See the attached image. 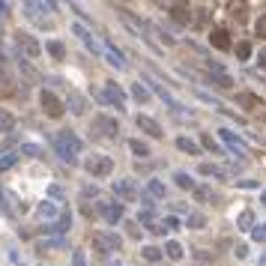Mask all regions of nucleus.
I'll use <instances>...</instances> for the list:
<instances>
[{"label": "nucleus", "mask_w": 266, "mask_h": 266, "mask_svg": "<svg viewBox=\"0 0 266 266\" xmlns=\"http://www.w3.org/2000/svg\"><path fill=\"white\" fill-rule=\"evenodd\" d=\"M81 138L75 135V132H69V129H63V132H57L54 135V150H57V156L63 161H75V156L81 153Z\"/></svg>", "instance_id": "nucleus-1"}, {"label": "nucleus", "mask_w": 266, "mask_h": 266, "mask_svg": "<svg viewBox=\"0 0 266 266\" xmlns=\"http://www.w3.org/2000/svg\"><path fill=\"white\" fill-rule=\"evenodd\" d=\"M84 171L96 179H105V177L114 174V159H111V156H102V153H93L90 159H84Z\"/></svg>", "instance_id": "nucleus-2"}, {"label": "nucleus", "mask_w": 266, "mask_h": 266, "mask_svg": "<svg viewBox=\"0 0 266 266\" xmlns=\"http://www.w3.org/2000/svg\"><path fill=\"white\" fill-rule=\"evenodd\" d=\"M90 242H93V249L102 251V254H111V251L123 249V239H120L117 233H105V231H96L93 236H90Z\"/></svg>", "instance_id": "nucleus-3"}, {"label": "nucleus", "mask_w": 266, "mask_h": 266, "mask_svg": "<svg viewBox=\"0 0 266 266\" xmlns=\"http://www.w3.org/2000/svg\"><path fill=\"white\" fill-rule=\"evenodd\" d=\"M39 105H42V111H45L51 120H60V117H63V111H66V105L54 96L51 90H42V93H39Z\"/></svg>", "instance_id": "nucleus-4"}, {"label": "nucleus", "mask_w": 266, "mask_h": 266, "mask_svg": "<svg viewBox=\"0 0 266 266\" xmlns=\"http://www.w3.org/2000/svg\"><path fill=\"white\" fill-rule=\"evenodd\" d=\"M15 48H21L27 57H39V54H42V42H39L36 36L18 30V33H15Z\"/></svg>", "instance_id": "nucleus-5"}, {"label": "nucleus", "mask_w": 266, "mask_h": 266, "mask_svg": "<svg viewBox=\"0 0 266 266\" xmlns=\"http://www.w3.org/2000/svg\"><path fill=\"white\" fill-rule=\"evenodd\" d=\"M93 129H96L99 135H105V138H117V135H120V123H117L114 117H108V114H96V117H93Z\"/></svg>", "instance_id": "nucleus-6"}, {"label": "nucleus", "mask_w": 266, "mask_h": 266, "mask_svg": "<svg viewBox=\"0 0 266 266\" xmlns=\"http://www.w3.org/2000/svg\"><path fill=\"white\" fill-rule=\"evenodd\" d=\"M99 215L105 218L108 224H117V221H123V203H117V200H105V203H99Z\"/></svg>", "instance_id": "nucleus-7"}, {"label": "nucleus", "mask_w": 266, "mask_h": 266, "mask_svg": "<svg viewBox=\"0 0 266 266\" xmlns=\"http://www.w3.org/2000/svg\"><path fill=\"white\" fill-rule=\"evenodd\" d=\"M147 84L153 87V93H156L159 99H165V102H168V108H174V111H179V108H182V105L177 102V99H174V96H171V93L165 90V84H161V81L156 78V75H153V72H147Z\"/></svg>", "instance_id": "nucleus-8"}, {"label": "nucleus", "mask_w": 266, "mask_h": 266, "mask_svg": "<svg viewBox=\"0 0 266 266\" xmlns=\"http://www.w3.org/2000/svg\"><path fill=\"white\" fill-rule=\"evenodd\" d=\"M102 102L114 105L117 111H126V96H123V90L117 87V84H105V90H102Z\"/></svg>", "instance_id": "nucleus-9"}, {"label": "nucleus", "mask_w": 266, "mask_h": 266, "mask_svg": "<svg viewBox=\"0 0 266 266\" xmlns=\"http://www.w3.org/2000/svg\"><path fill=\"white\" fill-rule=\"evenodd\" d=\"M114 195L123 197V200H138V186H135V179H114Z\"/></svg>", "instance_id": "nucleus-10"}, {"label": "nucleus", "mask_w": 266, "mask_h": 266, "mask_svg": "<svg viewBox=\"0 0 266 266\" xmlns=\"http://www.w3.org/2000/svg\"><path fill=\"white\" fill-rule=\"evenodd\" d=\"M18 90V78L9 66H0V96H12Z\"/></svg>", "instance_id": "nucleus-11"}, {"label": "nucleus", "mask_w": 266, "mask_h": 266, "mask_svg": "<svg viewBox=\"0 0 266 266\" xmlns=\"http://www.w3.org/2000/svg\"><path fill=\"white\" fill-rule=\"evenodd\" d=\"M135 126H138L141 132H147L150 138H161V135H165V132H161V123H156V120L147 117V114H138V117H135Z\"/></svg>", "instance_id": "nucleus-12"}, {"label": "nucleus", "mask_w": 266, "mask_h": 266, "mask_svg": "<svg viewBox=\"0 0 266 266\" xmlns=\"http://www.w3.org/2000/svg\"><path fill=\"white\" fill-rule=\"evenodd\" d=\"M210 45H213V48H218V51H231V48H233V42H231V36H228V30H221V27L210 33Z\"/></svg>", "instance_id": "nucleus-13"}, {"label": "nucleus", "mask_w": 266, "mask_h": 266, "mask_svg": "<svg viewBox=\"0 0 266 266\" xmlns=\"http://www.w3.org/2000/svg\"><path fill=\"white\" fill-rule=\"evenodd\" d=\"M218 135H221V141L228 144L231 150H236V156H249V150H245V144L239 141V138H236V135H233V132H231V129H221Z\"/></svg>", "instance_id": "nucleus-14"}, {"label": "nucleus", "mask_w": 266, "mask_h": 266, "mask_svg": "<svg viewBox=\"0 0 266 266\" xmlns=\"http://www.w3.org/2000/svg\"><path fill=\"white\" fill-rule=\"evenodd\" d=\"M168 9H171V18H174L177 24H192V9H189L186 3H171Z\"/></svg>", "instance_id": "nucleus-15"}, {"label": "nucleus", "mask_w": 266, "mask_h": 266, "mask_svg": "<svg viewBox=\"0 0 266 266\" xmlns=\"http://www.w3.org/2000/svg\"><path fill=\"white\" fill-rule=\"evenodd\" d=\"M72 33H75V36H81V42L87 45L90 51H99V45H96V39L90 36V30H87V27H84V24H75V27H72Z\"/></svg>", "instance_id": "nucleus-16"}, {"label": "nucleus", "mask_w": 266, "mask_h": 266, "mask_svg": "<svg viewBox=\"0 0 266 266\" xmlns=\"http://www.w3.org/2000/svg\"><path fill=\"white\" fill-rule=\"evenodd\" d=\"M12 129H15V114L6 111V108H0V135H9Z\"/></svg>", "instance_id": "nucleus-17"}, {"label": "nucleus", "mask_w": 266, "mask_h": 266, "mask_svg": "<svg viewBox=\"0 0 266 266\" xmlns=\"http://www.w3.org/2000/svg\"><path fill=\"white\" fill-rule=\"evenodd\" d=\"M210 84L218 87V90H231L233 87V78L228 75V72H213V75H210Z\"/></svg>", "instance_id": "nucleus-18"}, {"label": "nucleus", "mask_w": 266, "mask_h": 266, "mask_svg": "<svg viewBox=\"0 0 266 266\" xmlns=\"http://www.w3.org/2000/svg\"><path fill=\"white\" fill-rule=\"evenodd\" d=\"M105 57H108V63H111L114 69H126V60H123V54L117 51L114 45H105Z\"/></svg>", "instance_id": "nucleus-19"}, {"label": "nucleus", "mask_w": 266, "mask_h": 266, "mask_svg": "<svg viewBox=\"0 0 266 266\" xmlns=\"http://www.w3.org/2000/svg\"><path fill=\"white\" fill-rule=\"evenodd\" d=\"M66 105H69L72 114H78V117H81V114L87 111V99H84V96H78V93H69V102H66Z\"/></svg>", "instance_id": "nucleus-20"}, {"label": "nucleus", "mask_w": 266, "mask_h": 266, "mask_svg": "<svg viewBox=\"0 0 266 266\" xmlns=\"http://www.w3.org/2000/svg\"><path fill=\"white\" fill-rule=\"evenodd\" d=\"M182 245H179L177 239H171V242H165V257H171V260H182Z\"/></svg>", "instance_id": "nucleus-21"}, {"label": "nucleus", "mask_w": 266, "mask_h": 266, "mask_svg": "<svg viewBox=\"0 0 266 266\" xmlns=\"http://www.w3.org/2000/svg\"><path fill=\"white\" fill-rule=\"evenodd\" d=\"M177 147L182 150V153H189V156H200V147H197L192 138H186V135H182V138H177Z\"/></svg>", "instance_id": "nucleus-22"}, {"label": "nucleus", "mask_w": 266, "mask_h": 266, "mask_svg": "<svg viewBox=\"0 0 266 266\" xmlns=\"http://www.w3.org/2000/svg\"><path fill=\"white\" fill-rule=\"evenodd\" d=\"M197 171H200V177H215V179H224V171H221L218 165H210V161H203V165H200Z\"/></svg>", "instance_id": "nucleus-23"}, {"label": "nucleus", "mask_w": 266, "mask_h": 266, "mask_svg": "<svg viewBox=\"0 0 266 266\" xmlns=\"http://www.w3.org/2000/svg\"><path fill=\"white\" fill-rule=\"evenodd\" d=\"M129 147H132V153H135L138 159H150V156H153V153H150V144H147V141H138V138H135Z\"/></svg>", "instance_id": "nucleus-24"}, {"label": "nucleus", "mask_w": 266, "mask_h": 266, "mask_svg": "<svg viewBox=\"0 0 266 266\" xmlns=\"http://www.w3.org/2000/svg\"><path fill=\"white\" fill-rule=\"evenodd\" d=\"M174 182H177L179 189H189V192H195V189H197V186H195V179L189 177L186 171H177V174H174Z\"/></svg>", "instance_id": "nucleus-25"}, {"label": "nucleus", "mask_w": 266, "mask_h": 266, "mask_svg": "<svg viewBox=\"0 0 266 266\" xmlns=\"http://www.w3.org/2000/svg\"><path fill=\"white\" fill-rule=\"evenodd\" d=\"M69 228H72V215H69V210H63V213H60V218H57V224H54L51 231H57V233H69Z\"/></svg>", "instance_id": "nucleus-26"}, {"label": "nucleus", "mask_w": 266, "mask_h": 266, "mask_svg": "<svg viewBox=\"0 0 266 266\" xmlns=\"http://www.w3.org/2000/svg\"><path fill=\"white\" fill-rule=\"evenodd\" d=\"M186 228H192V231H200V228H207V218L200 213H189V218H186Z\"/></svg>", "instance_id": "nucleus-27"}, {"label": "nucleus", "mask_w": 266, "mask_h": 266, "mask_svg": "<svg viewBox=\"0 0 266 266\" xmlns=\"http://www.w3.org/2000/svg\"><path fill=\"white\" fill-rule=\"evenodd\" d=\"M45 48H48V54H51V57H57V60H63V57H66V48H63V42H57V39L45 42Z\"/></svg>", "instance_id": "nucleus-28"}, {"label": "nucleus", "mask_w": 266, "mask_h": 266, "mask_svg": "<svg viewBox=\"0 0 266 266\" xmlns=\"http://www.w3.org/2000/svg\"><path fill=\"white\" fill-rule=\"evenodd\" d=\"M36 213H39V218H54V215H57V207H54L51 200H42Z\"/></svg>", "instance_id": "nucleus-29"}, {"label": "nucleus", "mask_w": 266, "mask_h": 266, "mask_svg": "<svg viewBox=\"0 0 266 266\" xmlns=\"http://www.w3.org/2000/svg\"><path fill=\"white\" fill-rule=\"evenodd\" d=\"M236 224H239V231H254V213L245 210V213L239 215V221H236Z\"/></svg>", "instance_id": "nucleus-30"}, {"label": "nucleus", "mask_w": 266, "mask_h": 266, "mask_svg": "<svg viewBox=\"0 0 266 266\" xmlns=\"http://www.w3.org/2000/svg\"><path fill=\"white\" fill-rule=\"evenodd\" d=\"M195 200H200V203H207V200H215L213 189H210V186H197V189H195Z\"/></svg>", "instance_id": "nucleus-31"}, {"label": "nucleus", "mask_w": 266, "mask_h": 266, "mask_svg": "<svg viewBox=\"0 0 266 266\" xmlns=\"http://www.w3.org/2000/svg\"><path fill=\"white\" fill-rule=\"evenodd\" d=\"M233 51H236L239 60H249V57H251V42H245V39H242V42H236V45H233Z\"/></svg>", "instance_id": "nucleus-32"}, {"label": "nucleus", "mask_w": 266, "mask_h": 266, "mask_svg": "<svg viewBox=\"0 0 266 266\" xmlns=\"http://www.w3.org/2000/svg\"><path fill=\"white\" fill-rule=\"evenodd\" d=\"M141 254H144V260L156 263V260H161V254H165V251H161V249H156V245H147V249H144Z\"/></svg>", "instance_id": "nucleus-33"}, {"label": "nucleus", "mask_w": 266, "mask_h": 266, "mask_svg": "<svg viewBox=\"0 0 266 266\" xmlns=\"http://www.w3.org/2000/svg\"><path fill=\"white\" fill-rule=\"evenodd\" d=\"M48 249H66V239L57 236V239H45V242H39V251H48Z\"/></svg>", "instance_id": "nucleus-34"}, {"label": "nucleus", "mask_w": 266, "mask_h": 266, "mask_svg": "<svg viewBox=\"0 0 266 266\" xmlns=\"http://www.w3.org/2000/svg\"><path fill=\"white\" fill-rule=\"evenodd\" d=\"M15 161H18V150L15 153H3V156H0V171H9Z\"/></svg>", "instance_id": "nucleus-35"}, {"label": "nucleus", "mask_w": 266, "mask_h": 266, "mask_svg": "<svg viewBox=\"0 0 266 266\" xmlns=\"http://www.w3.org/2000/svg\"><path fill=\"white\" fill-rule=\"evenodd\" d=\"M132 96H135L138 102H147V99H150V90L144 87V84H138V81H135V84H132Z\"/></svg>", "instance_id": "nucleus-36"}, {"label": "nucleus", "mask_w": 266, "mask_h": 266, "mask_svg": "<svg viewBox=\"0 0 266 266\" xmlns=\"http://www.w3.org/2000/svg\"><path fill=\"white\" fill-rule=\"evenodd\" d=\"M18 153H24V156H33V159H42L45 153H42V147H36V144H24Z\"/></svg>", "instance_id": "nucleus-37"}, {"label": "nucleus", "mask_w": 266, "mask_h": 266, "mask_svg": "<svg viewBox=\"0 0 266 266\" xmlns=\"http://www.w3.org/2000/svg\"><path fill=\"white\" fill-rule=\"evenodd\" d=\"M147 189H150V195H153V197H165V192H168L159 179H150V182H147Z\"/></svg>", "instance_id": "nucleus-38"}, {"label": "nucleus", "mask_w": 266, "mask_h": 266, "mask_svg": "<svg viewBox=\"0 0 266 266\" xmlns=\"http://www.w3.org/2000/svg\"><path fill=\"white\" fill-rule=\"evenodd\" d=\"M161 231H179V218L177 215H168V218L161 221Z\"/></svg>", "instance_id": "nucleus-39"}, {"label": "nucleus", "mask_w": 266, "mask_h": 266, "mask_svg": "<svg viewBox=\"0 0 266 266\" xmlns=\"http://www.w3.org/2000/svg\"><path fill=\"white\" fill-rule=\"evenodd\" d=\"M251 239H254V242H266V224H254Z\"/></svg>", "instance_id": "nucleus-40"}, {"label": "nucleus", "mask_w": 266, "mask_h": 266, "mask_svg": "<svg viewBox=\"0 0 266 266\" xmlns=\"http://www.w3.org/2000/svg\"><path fill=\"white\" fill-rule=\"evenodd\" d=\"M200 141H203V147H207V150H210V153H215V156H221V147H218V144H215L213 138H210V135H203V138H200Z\"/></svg>", "instance_id": "nucleus-41"}, {"label": "nucleus", "mask_w": 266, "mask_h": 266, "mask_svg": "<svg viewBox=\"0 0 266 266\" xmlns=\"http://www.w3.org/2000/svg\"><path fill=\"white\" fill-rule=\"evenodd\" d=\"M254 33H257V39H266V15L257 18V24H254Z\"/></svg>", "instance_id": "nucleus-42"}, {"label": "nucleus", "mask_w": 266, "mask_h": 266, "mask_svg": "<svg viewBox=\"0 0 266 266\" xmlns=\"http://www.w3.org/2000/svg\"><path fill=\"white\" fill-rule=\"evenodd\" d=\"M72 266H87V257H84V251H75V254H72Z\"/></svg>", "instance_id": "nucleus-43"}, {"label": "nucleus", "mask_w": 266, "mask_h": 266, "mask_svg": "<svg viewBox=\"0 0 266 266\" xmlns=\"http://www.w3.org/2000/svg\"><path fill=\"white\" fill-rule=\"evenodd\" d=\"M129 233H132V236H135V239H141L144 233H141V228H138V221H135V224H132V228H129Z\"/></svg>", "instance_id": "nucleus-44"}, {"label": "nucleus", "mask_w": 266, "mask_h": 266, "mask_svg": "<svg viewBox=\"0 0 266 266\" xmlns=\"http://www.w3.org/2000/svg\"><path fill=\"white\" fill-rule=\"evenodd\" d=\"M48 192H51V197H63V192H60V186H51Z\"/></svg>", "instance_id": "nucleus-45"}, {"label": "nucleus", "mask_w": 266, "mask_h": 266, "mask_svg": "<svg viewBox=\"0 0 266 266\" xmlns=\"http://www.w3.org/2000/svg\"><path fill=\"white\" fill-rule=\"evenodd\" d=\"M257 63H260V66H266V51L260 54V60H257Z\"/></svg>", "instance_id": "nucleus-46"}, {"label": "nucleus", "mask_w": 266, "mask_h": 266, "mask_svg": "<svg viewBox=\"0 0 266 266\" xmlns=\"http://www.w3.org/2000/svg\"><path fill=\"white\" fill-rule=\"evenodd\" d=\"M114 266H117V263H114Z\"/></svg>", "instance_id": "nucleus-47"}]
</instances>
